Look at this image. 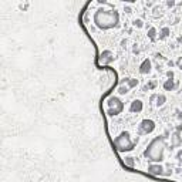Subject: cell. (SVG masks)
<instances>
[{
	"label": "cell",
	"instance_id": "5b68a950",
	"mask_svg": "<svg viewBox=\"0 0 182 182\" xmlns=\"http://www.w3.org/2000/svg\"><path fill=\"white\" fill-rule=\"evenodd\" d=\"M154 130H155V122L152 121V120H144V121H141V124L138 125V132L141 135L151 134Z\"/></svg>",
	"mask_w": 182,
	"mask_h": 182
},
{
	"label": "cell",
	"instance_id": "52a82bcc",
	"mask_svg": "<svg viewBox=\"0 0 182 182\" xmlns=\"http://www.w3.org/2000/svg\"><path fill=\"white\" fill-rule=\"evenodd\" d=\"M149 71H151V61H149L148 58H145V60L141 63V66H139V73L147 74V73H149Z\"/></svg>",
	"mask_w": 182,
	"mask_h": 182
},
{
	"label": "cell",
	"instance_id": "9c48e42d",
	"mask_svg": "<svg viewBox=\"0 0 182 182\" xmlns=\"http://www.w3.org/2000/svg\"><path fill=\"white\" fill-rule=\"evenodd\" d=\"M114 60V57H112V53L111 51H104V53L101 54V63L102 64H107V63H110V61Z\"/></svg>",
	"mask_w": 182,
	"mask_h": 182
},
{
	"label": "cell",
	"instance_id": "277c9868",
	"mask_svg": "<svg viewBox=\"0 0 182 182\" xmlns=\"http://www.w3.org/2000/svg\"><path fill=\"white\" fill-rule=\"evenodd\" d=\"M108 107H110V110H108V114L110 115H117L124 110L122 101L117 97H111L110 100H108Z\"/></svg>",
	"mask_w": 182,
	"mask_h": 182
},
{
	"label": "cell",
	"instance_id": "7a4b0ae2",
	"mask_svg": "<svg viewBox=\"0 0 182 182\" xmlns=\"http://www.w3.org/2000/svg\"><path fill=\"white\" fill-rule=\"evenodd\" d=\"M164 151H165V138L155 137L144 151V157L152 162H161L164 159Z\"/></svg>",
	"mask_w": 182,
	"mask_h": 182
},
{
	"label": "cell",
	"instance_id": "e0dca14e",
	"mask_svg": "<svg viewBox=\"0 0 182 182\" xmlns=\"http://www.w3.org/2000/svg\"><path fill=\"white\" fill-rule=\"evenodd\" d=\"M176 64H178V67H179V68H181V70H182V57L179 58L178 61H176Z\"/></svg>",
	"mask_w": 182,
	"mask_h": 182
},
{
	"label": "cell",
	"instance_id": "4fadbf2b",
	"mask_svg": "<svg viewBox=\"0 0 182 182\" xmlns=\"http://www.w3.org/2000/svg\"><path fill=\"white\" fill-rule=\"evenodd\" d=\"M148 36H149V39L151 40H155V37H157V30L154 29V27H151L148 30Z\"/></svg>",
	"mask_w": 182,
	"mask_h": 182
},
{
	"label": "cell",
	"instance_id": "5bb4252c",
	"mask_svg": "<svg viewBox=\"0 0 182 182\" xmlns=\"http://www.w3.org/2000/svg\"><path fill=\"white\" fill-rule=\"evenodd\" d=\"M125 81L128 83V85H130V87H135V85L138 84V81L135 80V78H127V80H125Z\"/></svg>",
	"mask_w": 182,
	"mask_h": 182
},
{
	"label": "cell",
	"instance_id": "8fae6325",
	"mask_svg": "<svg viewBox=\"0 0 182 182\" xmlns=\"http://www.w3.org/2000/svg\"><path fill=\"white\" fill-rule=\"evenodd\" d=\"M165 95L164 94H159V95H157V105L158 107H161V105H164V102H165Z\"/></svg>",
	"mask_w": 182,
	"mask_h": 182
},
{
	"label": "cell",
	"instance_id": "9a60e30c",
	"mask_svg": "<svg viewBox=\"0 0 182 182\" xmlns=\"http://www.w3.org/2000/svg\"><path fill=\"white\" fill-rule=\"evenodd\" d=\"M118 91H120V94H127V93H128V88L127 87H120L118 88Z\"/></svg>",
	"mask_w": 182,
	"mask_h": 182
},
{
	"label": "cell",
	"instance_id": "3957f363",
	"mask_svg": "<svg viewBox=\"0 0 182 182\" xmlns=\"http://www.w3.org/2000/svg\"><path fill=\"white\" fill-rule=\"evenodd\" d=\"M114 144L120 152H125V151L134 149V142L131 141V137H130V134L127 131H122L121 134L118 135L117 138L114 139Z\"/></svg>",
	"mask_w": 182,
	"mask_h": 182
},
{
	"label": "cell",
	"instance_id": "7c38bea8",
	"mask_svg": "<svg viewBox=\"0 0 182 182\" xmlns=\"http://www.w3.org/2000/svg\"><path fill=\"white\" fill-rule=\"evenodd\" d=\"M168 36H169V29L168 27H164V29L161 30V33H159V39L162 40V39H166Z\"/></svg>",
	"mask_w": 182,
	"mask_h": 182
},
{
	"label": "cell",
	"instance_id": "30bf717a",
	"mask_svg": "<svg viewBox=\"0 0 182 182\" xmlns=\"http://www.w3.org/2000/svg\"><path fill=\"white\" fill-rule=\"evenodd\" d=\"M164 88H165L166 91H171V90H174L175 88V83H174V80H166L165 83H164Z\"/></svg>",
	"mask_w": 182,
	"mask_h": 182
},
{
	"label": "cell",
	"instance_id": "6da1fadb",
	"mask_svg": "<svg viewBox=\"0 0 182 182\" xmlns=\"http://www.w3.org/2000/svg\"><path fill=\"white\" fill-rule=\"evenodd\" d=\"M94 23L98 29L108 30L112 29L120 23V14L115 10H104V9H98L94 13Z\"/></svg>",
	"mask_w": 182,
	"mask_h": 182
},
{
	"label": "cell",
	"instance_id": "ba28073f",
	"mask_svg": "<svg viewBox=\"0 0 182 182\" xmlns=\"http://www.w3.org/2000/svg\"><path fill=\"white\" fill-rule=\"evenodd\" d=\"M162 171H164V168L161 165H158V164H152V165L148 166V172L152 174V175H161Z\"/></svg>",
	"mask_w": 182,
	"mask_h": 182
},
{
	"label": "cell",
	"instance_id": "8992f818",
	"mask_svg": "<svg viewBox=\"0 0 182 182\" xmlns=\"http://www.w3.org/2000/svg\"><path fill=\"white\" fill-rule=\"evenodd\" d=\"M142 108H144V105H142L141 100H134V101L131 102V107H130V110H131V112H141Z\"/></svg>",
	"mask_w": 182,
	"mask_h": 182
},
{
	"label": "cell",
	"instance_id": "ac0fdd59",
	"mask_svg": "<svg viewBox=\"0 0 182 182\" xmlns=\"http://www.w3.org/2000/svg\"><path fill=\"white\" fill-rule=\"evenodd\" d=\"M135 26L141 27V26H142V21H141V20H135Z\"/></svg>",
	"mask_w": 182,
	"mask_h": 182
},
{
	"label": "cell",
	"instance_id": "2e32d148",
	"mask_svg": "<svg viewBox=\"0 0 182 182\" xmlns=\"http://www.w3.org/2000/svg\"><path fill=\"white\" fill-rule=\"evenodd\" d=\"M125 162H127V165H130V166L134 165V162H132V158H125Z\"/></svg>",
	"mask_w": 182,
	"mask_h": 182
}]
</instances>
